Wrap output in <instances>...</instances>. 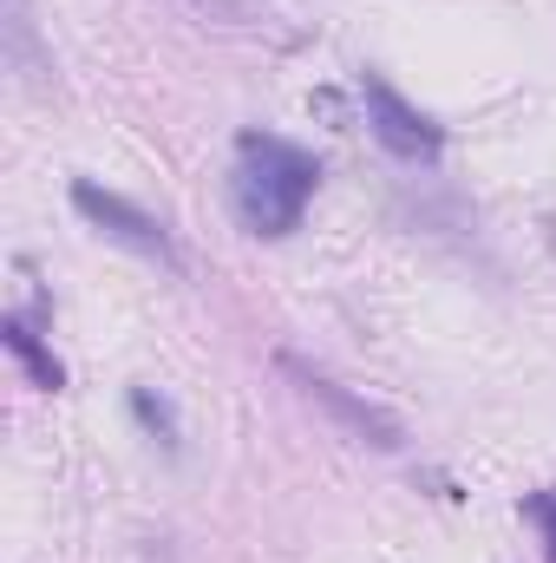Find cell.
Listing matches in <instances>:
<instances>
[{
	"instance_id": "6da1fadb",
	"label": "cell",
	"mask_w": 556,
	"mask_h": 563,
	"mask_svg": "<svg viewBox=\"0 0 556 563\" xmlns=\"http://www.w3.org/2000/svg\"><path fill=\"white\" fill-rule=\"evenodd\" d=\"M314 184H321L314 151H301V144H288V139H269V132H243L236 170H230V203H236L243 230H256V236H288V230L301 223Z\"/></svg>"
},
{
	"instance_id": "7a4b0ae2",
	"label": "cell",
	"mask_w": 556,
	"mask_h": 563,
	"mask_svg": "<svg viewBox=\"0 0 556 563\" xmlns=\"http://www.w3.org/2000/svg\"><path fill=\"white\" fill-rule=\"evenodd\" d=\"M73 210L99 230V236H112V243H125V250H138L144 263H157V269H177V250H170V230L157 223V217H144L132 197H119V190H105V184H92V177H79L73 184Z\"/></svg>"
},
{
	"instance_id": "3957f363",
	"label": "cell",
	"mask_w": 556,
	"mask_h": 563,
	"mask_svg": "<svg viewBox=\"0 0 556 563\" xmlns=\"http://www.w3.org/2000/svg\"><path fill=\"white\" fill-rule=\"evenodd\" d=\"M281 374L301 387V400L308 407H321L334 426H347L360 445H380V452H400L407 445V432H400V420L387 413V407H374V400H360L354 387H341V380H327V374H314V367H301L294 354H281Z\"/></svg>"
},
{
	"instance_id": "277c9868",
	"label": "cell",
	"mask_w": 556,
	"mask_h": 563,
	"mask_svg": "<svg viewBox=\"0 0 556 563\" xmlns=\"http://www.w3.org/2000/svg\"><path fill=\"white\" fill-rule=\"evenodd\" d=\"M360 99H367V125H374V139L387 144L393 157H407V164H432V157L445 151V132H438L419 106H407L380 73L360 79Z\"/></svg>"
},
{
	"instance_id": "5b68a950",
	"label": "cell",
	"mask_w": 556,
	"mask_h": 563,
	"mask_svg": "<svg viewBox=\"0 0 556 563\" xmlns=\"http://www.w3.org/2000/svg\"><path fill=\"white\" fill-rule=\"evenodd\" d=\"M7 66L26 79V86H46V73H53V59L40 53V40H33V13H26V0H7Z\"/></svg>"
},
{
	"instance_id": "8992f818",
	"label": "cell",
	"mask_w": 556,
	"mask_h": 563,
	"mask_svg": "<svg viewBox=\"0 0 556 563\" xmlns=\"http://www.w3.org/2000/svg\"><path fill=\"white\" fill-rule=\"evenodd\" d=\"M0 334H7V347H13V354L26 361V374H33V387H46V394H59V387H66V367H59V361H53V354L40 347V334H33V328H26L20 314H13V321H7Z\"/></svg>"
},
{
	"instance_id": "52a82bcc",
	"label": "cell",
	"mask_w": 556,
	"mask_h": 563,
	"mask_svg": "<svg viewBox=\"0 0 556 563\" xmlns=\"http://www.w3.org/2000/svg\"><path fill=\"white\" fill-rule=\"evenodd\" d=\"M132 413H138L144 432H151V439L177 459V445H184V439H177V413H170V400H157L151 387H132Z\"/></svg>"
},
{
	"instance_id": "ba28073f",
	"label": "cell",
	"mask_w": 556,
	"mask_h": 563,
	"mask_svg": "<svg viewBox=\"0 0 556 563\" xmlns=\"http://www.w3.org/2000/svg\"><path fill=\"white\" fill-rule=\"evenodd\" d=\"M203 20H216V26H236V33H256V26H269V7L263 0H190Z\"/></svg>"
},
{
	"instance_id": "9c48e42d",
	"label": "cell",
	"mask_w": 556,
	"mask_h": 563,
	"mask_svg": "<svg viewBox=\"0 0 556 563\" xmlns=\"http://www.w3.org/2000/svg\"><path fill=\"white\" fill-rule=\"evenodd\" d=\"M524 518L544 531V551H551V563H556V492H531V498H524Z\"/></svg>"
}]
</instances>
